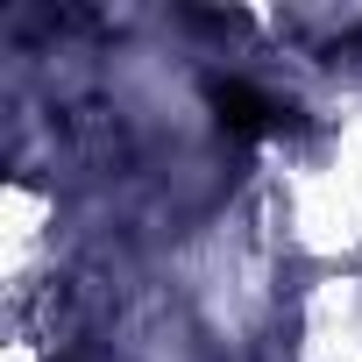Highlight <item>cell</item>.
I'll return each instance as SVG.
<instances>
[{"label": "cell", "mask_w": 362, "mask_h": 362, "mask_svg": "<svg viewBox=\"0 0 362 362\" xmlns=\"http://www.w3.org/2000/svg\"><path fill=\"white\" fill-rule=\"evenodd\" d=\"M214 107H221V121H228L235 135H270L277 114H284V107H277L270 93H256L249 78H221V86H214Z\"/></svg>", "instance_id": "cell-1"}, {"label": "cell", "mask_w": 362, "mask_h": 362, "mask_svg": "<svg viewBox=\"0 0 362 362\" xmlns=\"http://www.w3.org/2000/svg\"><path fill=\"white\" fill-rule=\"evenodd\" d=\"M341 57H355V64H362V29H355V36H341Z\"/></svg>", "instance_id": "cell-2"}]
</instances>
